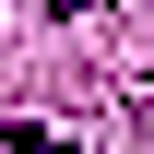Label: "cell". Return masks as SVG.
<instances>
[{
	"mask_svg": "<svg viewBox=\"0 0 154 154\" xmlns=\"http://www.w3.org/2000/svg\"><path fill=\"white\" fill-rule=\"evenodd\" d=\"M0 142H12V154H71V142L48 131V119H12V131H0Z\"/></svg>",
	"mask_w": 154,
	"mask_h": 154,
	"instance_id": "obj_1",
	"label": "cell"
},
{
	"mask_svg": "<svg viewBox=\"0 0 154 154\" xmlns=\"http://www.w3.org/2000/svg\"><path fill=\"white\" fill-rule=\"evenodd\" d=\"M71 12H95V0H59V24H71Z\"/></svg>",
	"mask_w": 154,
	"mask_h": 154,
	"instance_id": "obj_2",
	"label": "cell"
}]
</instances>
